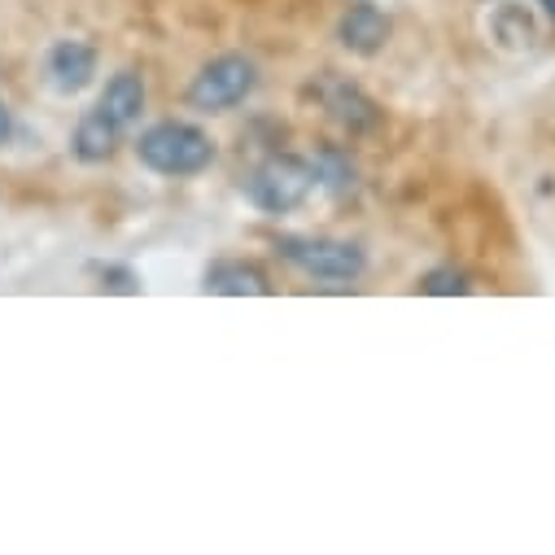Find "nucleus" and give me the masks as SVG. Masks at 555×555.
<instances>
[{"label":"nucleus","instance_id":"9","mask_svg":"<svg viewBox=\"0 0 555 555\" xmlns=\"http://www.w3.org/2000/svg\"><path fill=\"white\" fill-rule=\"evenodd\" d=\"M275 285L254 258H215L202 271V294L219 298H267Z\"/></svg>","mask_w":555,"mask_h":555},{"label":"nucleus","instance_id":"11","mask_svg":"<svg viewBox=\"0 0 555 555\" xmlns=\"http://www.w3.org/2000/svg\"><path fill=\"white\" fill-rule=\"evenodd\" d=\"M122 135H127V131L92 105V109L79 114V122H75V131H70V154H75L83 167H101V163H109V158L118 154Z\"/></svg>","mask_w":555,"mask_h":555},{"label":"nucleus","instance_id":"16","mask_svg":"<svg viewBox=\"0 0 555 555\" xmlns=\"http://www.w3.org/2000/svg\"><path fill=\"white\" fill-rule=\"evenodd\" d=\"M538 10H542L551 23H555V0H538Z\"/></svg>","mask_w":555,"mask_h":555},{"label":"nucleus","instance_id":"2","mask_svg":"<svg viewBox=\"0 0 555 555\" xmlns=\"http://www.w3.org/2000/svg\"><path fill=\"white\" fill-rule=\"evenodd\" d=\"M271 249L281 262L302 271L320 285H359L367 271V249L346 236H320V232H281L271 236Z\"/></svg>","mask_w":555,"mask_h":555},{"label":"nucleus","instance_id":"15","mask_svg":"<svg viewBox=\"0 0 555 555\" xmlns=\"http://www.w3.org/2000/svg\"><path fill=\"white\" fill-rule=\"evenodd\" d=\"M10 131H14V118H10V105H5V101H0V145H5V141H10Z\"/></svg>","mask_w":555,"mask_h":555},{"label":"nucleus","instance_id":"6","mask_svg":"<svg viewBox=\"0 0 555 555\" xmlns=\"http://www.w3.org/2000/svg\"><path fill=\"white\" fill-rule=\"evenodd\" d=\"M393 36V18L376 5V0H350L337 18V44L350 53V57H380L385 44Z\"/></svg>","mask_w":555,"mask_h":555},{"label":"nucleus","instance_id":"10","mask_svg":"<svg viewBox=\"0 0 555 555\" xmlns=\"http://www.w3.org/2000/svg\"><path fill=\"white\" fill-rule=\"evenodd\" d=\"M145 105H150V88H145V75H141V70H131V66L114 70V75L105 79L101 96H96V109H101L105 118H114L122 131H131L135 122L145 118Z\"/></svg>","mask_w":555,"mask_h":555},{"label":"nucleus","instance_id":"8","mask_svg":"<svg viewBox=\"0 0 555 555\" xmlns=\"http://www.w3.org/2000/svg\"><path fill=\"white\" fill-rule=\"evenodd\" d=\"M96 49L88 40H57L44 53V79L57 96H79L96 79Z\"/></svg>","mask_w":555,"mask_h":555},{"label":"nucleus","instance_id":"1","mask_svg":"<svg viewBox=\"0 0 555 555\" xmlns=\"http://www.w3.org/2000/svg\"><path fill=\"white\" fill-rule=\"evenodd\" d=\"M135 158L145 171L163 176V180H193L202 171L215 167L219 145L210 141V131L189 122V118H158L135 135Z\"/></svg>","mask_w":555,"mask_h":555},{"label":"nucleus","instance_id":"12","mask_svg":"<svg viewBox=\"0 0 555 555\" xmlns=\"http://www.w3.org/2000/svg\"><path fill=\"white\" fill-rule=\"evenodd\" d=\"M311 171H315V189H324L328 197H350L359 189V167L341 145H315Z\"/></svg>","mask_w":555,"mask_h":555},{"label":"nucleus","instance_id":"13","mask_svg":"<svg viewBox=\"0 0 555 555\" xmlns=\"http://www.w3.org/2000/svg\"><path fill=\"white\" fill-rule=\"evenodd\" d=\"M415 289H421L425 298H468L473 294V275L464 267H455V262H438V267H429L421 275V285Z\"/></svg>","mask_w":555,"mask_h":555},{"label":"nucleus","instance_id":"7","mask_svg":"<svg viewBox=\"0 0 555 555\" xmlns=\"http://www.w3.org/2000/svg\"><path fill=\"white\" fill-rule=\"evenodd\" d=\"M486 31H490L494 49H503V53H533L546 40L542 14L529 5V0H494Z\"/></svg>","mask_w":555,"mask_h":555},{"label":"nucleus","instance_id":"3","mask_svg":"<svg viewBox=\"0 0 555 555\" xmlns=\"http://www.w3.org/2000/svg\"><path fill=\"white\" fill-rule=\"evenodd\" d=\"M241 193L245 202L258 210V215H294L298 206L311 202L315 193V171H311V158H298V154H285L275 150L267 154L245 180H241Z\"/></svg>","mask_w":555,"mask_h":555},{"label":"nucleus","instance_id":"4","mask_svg":"<svg viewBox=\"0 0 555 555\" xmlns=\"http://www.w3.org/2000/svg\"><path fill=\"white\" fill-rule=\"evenodd\" d=\"M258 92V66L245 53H219L210 62H202V70L189 79V109L197 114H228L236 105H245Z\"/></svg>","mask_w":555,"mask_h":555},{"label":"nucleus","instance_id":"14","mask_svg":"<svg viewBox=\"0 0 555 555\" xmlns=\"http://www.w3.org/2000/svg\"><path fill=\"white\" fill-rule=\"evenodd\" d=\"M96 275H101V289H109V294H141V275L131 267L105 262V267H96Z\"/></svg>","mask_w":555,"mask_h":555},{"label":"nucleus","instance_id":"5","mask_svg":"<svg viewBox=\"0 0 555 555\" xmlns=\"http://www.w3.org/2000/svg\"><path fill=\"white\" fill-rule=\"evenodd\" d=\"M311 92H315L320 109L350 135V141H367V135H376V131L385 127L380 101H376L363 83H354V79H346V75L324 70V75L311 83Z\"/></svg>","mask_w":555,"mask_h":555}]
</instances>
